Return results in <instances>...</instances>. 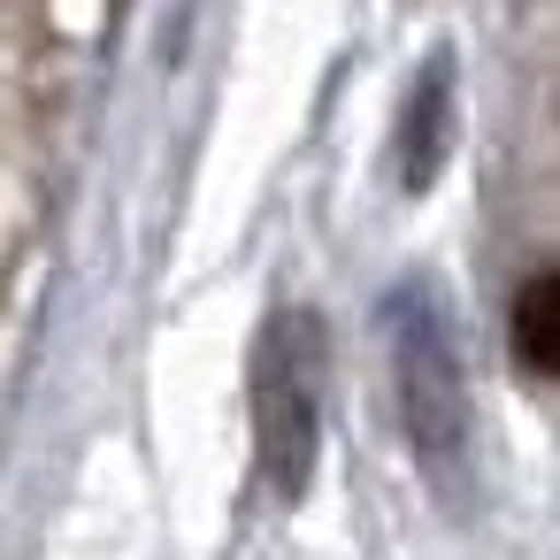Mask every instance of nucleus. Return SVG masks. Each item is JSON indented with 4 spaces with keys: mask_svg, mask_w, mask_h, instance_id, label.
<instances>
[{
    "mask_svg": "<svg viewBox=\"0 0 560 560\" xmlns=\"http://www.w3.org/2000/svg\"><path fill=\"white\" fill-rule=\"evenodd\" d=\"M384 353H392V392H399V422H407L415 460L438 483H460L476 422H468V369H460V346H453L438 292L399 284L384 300Z\"/></svg>",
    "mask_w": 560,
    "mask_h": 560,
    "instance_id": "nucleus-2",
    "label": "nucleus"
},
{
    "mask_svg": "<svg viewBox=\"0 0 560 560\" xmlns=\"http://www.w3.org/2000/svg\"><path fill=\"white\" fill-rule=\"evenodd\" d=\"M506 346L529 376H560V269L529 277L514 292V315H506Z\"/></svg>",
    "mask_w": 560,
    "mask_h": 560,
    "instance_id": "nucleus-4",
    "label": "nucleus"
},
{
    "mask_svg": "<svg viewBox=\"0 0 560 560\" xmlns=\"http://www.w3.org/2000/svg\"><path fill=\"white\" fill-rule=\"evenodd\" d=\"M445 147H453V62L438 55V62L415 78L407 108H399V147H392L399 185H407V192H430L438 170H445Z\"/></svg>",
    "mask_w": 560,
    "mask_h": 560,
    "instance_id": "nucleus-3",
    "label": "nucleus"
},
{
    "mask_svg": "<svg viewBox=\"0 0 560 560\" xmlns=\"http://www.w3.org/2000/svg\"><path fill=\"white\" fill-rule=\"evenodd\" d=\"M246 415H254V476L277 506L307 499L323 453V315L277 307L246 361Z\"/></svg>",
    "mask_w": 560,
    "mask_h": 560,
    "instance_id": "nucleus-1",
    "label": "nucleus"
}]
</instances>
